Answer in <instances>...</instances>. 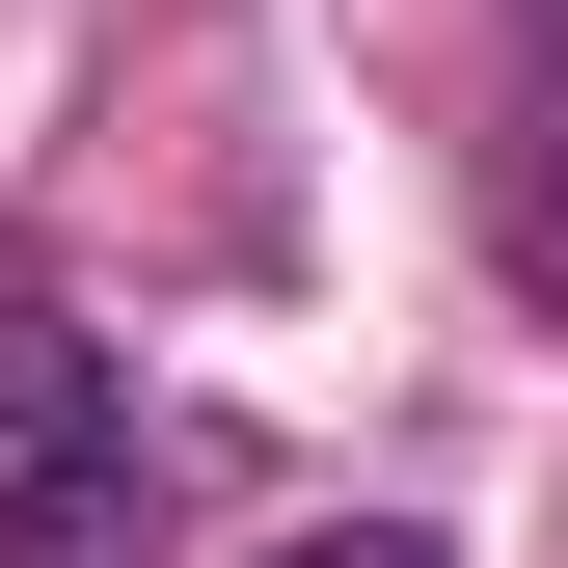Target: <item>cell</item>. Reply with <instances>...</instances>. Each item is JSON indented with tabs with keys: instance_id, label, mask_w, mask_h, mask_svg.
I'll list each match as a JSON object with an SVG mask.
<instances>
[{
	"instance_id": "1",
	"label": "cell",
	"mask_w": 568,
	"mask_h": 568,
	"mask_svg": "<svg viewBox=\"0 0 568 568\" xmlns=\"http://www.w3.org/2000/svg\"><path fill=\"white\" fill-rule=\"evenodd\" d=\"M0 568H163V434H135V406L28 434V487H0Z\"/></svg>"
},
{
	"instance_id": "2",
	"label": "cell",
	"mask_w": 568,
	"mask_h": 568,
	"mask_svg": "<svg viewBox=\"0 0 568 568\" xmlns=\"http://www.w3.org/2000/svg\"><path fill=\"white\" fill-rule=\"evenodd\" d=\"M487 217H515V271L568 298V54H515V163H487Z\"/></svg>"
},
{
	"instance_id": "3",
	"label": "cell",
	"mask_w": 568,
	"mask_h": 568,
	"mask_svg": "<svg viewBox=\"0 0 568 568\" xmlns=\"http://www.w3.org/2000/svg\"><path fill=\"white\" fill-rule=\"evenodd\" d=\"M82 406H135V379H109V352L28 298V271H0V434H82Z\"/></svg>"
},
{
	"instance_id": "4",
	"label": "cell",
	"mask_w": 568,
	"mask_h": 568,
	"mask_svg": "<svg viewBox=\"0 0 568 568\" xmlns=\"http://www.w3.org/2000/svg\"><path fill=\"white\" fill-rule=\"evenodd\" d=\"M271 568H460V541H406V515H325V541H271Z\"/></svg>"
},
{
	"instance_id": "5",
	"label": "cell",
	"mask_w": 568,
	"mask_h": 568,
	"mask_svg": "<svg viewBox=\"0 0 568 568\" xmlns=\"http://www.w3.org/2000/svg\"><path fill=\"white\" fill-rule=\"evenodd\" d=\"M515 54H568V0H515Z\"/></svg>"
}]
</instances>
